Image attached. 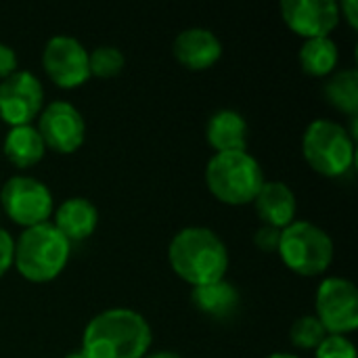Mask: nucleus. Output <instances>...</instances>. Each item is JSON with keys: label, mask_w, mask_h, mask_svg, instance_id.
Segmentation results:
<instances>
[{"label": "nucleus", "mask_w": 358, "mask_h": 358, "mask_svg": "<svg viewBox=\"0 0 358 358\" xmlns=\"http://www.w3.org/2000/svg\"><path fill=\"white\" fill-rule=\"evenodd\" d=\"M172 52L180 65L191 71H203L216 65L222 57V42L212 29L189 27L182 29L172 44Z\"/></svg>", "instance_id": "obj_13"}, {"label": "nucleus", "mask_w": 358, "mask_h": 358, "mask_svg": "<svg viewBox=\"0 0 358 358\" xmlns=\"http://www.w3.org/2000/svg\"><path fill=\"white\" fill-rule=\"evenodd\" d=\"M42 67L59 88H78L90 78L88 50L71 36H52L42 50Z\"/></svg>", "instance_id": "obj_10"}, {"label": "nucleus", "mask_w": 358, "mask_h": 358, "mask_svg": "<svg viewBox=\"0 0 358 358\" xmlns=\"http://www.w3.org/2000/svg\"><path fill=\"white\" fill-rule=\"evenodd\" d=\"M206 138L216 153L248 151V122L233 109H220L210 117Z\"/></svg>", "instance_id": "obj_16"}, {"label": "nucleus", "mask_w": 358, "mask_h": 358, "mask_svg": "<svg viewBox=\"0 0 358 358\" xmlns=\"http://www.w3.org/2000/svg\"><path fill=\"white\" fill-rule=\"evenodd\" d=\"M0 203L6 216L23 227H38L50 220L55 214V201L50 189L34 176H10L0 191Z\"/></svg>", "instance_id": "obj_7"}, {"label": "nucleus", "mask_w": 358, "mask_h": 358, "mask_svg": "<svg viewBox=\"0 0 358 358\" xmlns=\"http://www.w3.org/2000/svg\"><path fill=\"white\" fill-rule=\"evenodd\" d=\"M302 155L317 174L338 178L355 164V138L338 122L315 120L304 130Z\"/></svg>", "instance_id": "obj_5"}, {"label": "nucleus", "mask_w": 358, "mask_h": 358, "mask_svg": "<svg viewBox=\"0 0 358 358\" xmlns=\"http://www.w3.org/2000/svg\"><path fill=\"white\" fill-rule=\"evenodd\" d=\"M143 358H182L180 355L172 352V350H157V352H147Z\"/></svg>", "instance_id": "obj_28"}, {"label": "nucleus", "mask_w": 358, "mask_h": 358, "mask_svg": "<svg viewBox=\"0 0 358 358\" xmlns=\"http://www.w3.org/2000/svg\"><path fill=\"white\" fill-rule=\"evenodd\" d=\"M52 224L59 229V233L69 243L84 241L94 233V229L99 224V212L90 199L69 197L57 208Z\"/></svg>", "instance_id": "obj_15"}, {"label": "nucleus", "mask_w": 358, "mask_h": 358, "mask_svg": "<svg viewBox=\"0 0 358 358\" xmlns=\"http://www.w3.org/2000/svg\"><path fill=\"white\" fill-rule=\"evenodd\" d=\"M126 65V57L117 46H96L92 52H88V67L90 76L96 78H113L122 73Z\"/></svg>", "instance_id": "obj_21"}, {"label": "nucleus", "mask_w": 358, "mask_h": 358, "mask_svg": "<svg viewBox=\"0 0 358 358\" xmlns=\"http://www.w3.org/2000/svg\"><path fill=\"white\" fill-rule=\"evenodd\" d=\"M340 6V17L344 15V19L348 21L350 27H358V2L357 0H344Z\"/></svg>", "instance_id": "obj_27"}, {"label": "nucleus", "mask_w": 358, "mask_h": 358, "mask_svg": "<svg viewBox=\"0 0 358 358\" xmlns=\"http://www.w3.org/2000/svg\"><path fill=\"white\" fill-rule=\"evenodd\" d=\"M317 319L327 336H346L358 327V289L344 277H327L315 296Z\"/></svg>", "instance_id": "obj_8"}, {"label": "nucleus", "mask_w": 358, "mask_h": 358, "mask_svg": "<svg viewBox=\"0 0 358 358\" xmlns=\"http://www.w3.org/2000/svg\"><path fill=\"white\" fill-rule=\"evenodd\" d=\"M266 358H300V357H296V355H289V352H273V355H268Z\"/></svg>", "instance_id": "obj_29"}, {"label": "nucleus", "mask_w": 358, "mask_h": 358, "mask_svg": "<svg viewBox=\"0 0 358 358\" xmlns=\"http://www.w3.org/2000/svg\"><path fill=\"white\" fill-rule=\"evenodd\" d=\"M71 243L52 222L23 229L15 241L13 264L29 283H48L57 279L69 262Z\"/></svg>", "instance_id": "obj_3"}, {"label": "nucleus", "mask_w": 358, "mask_h": 358, "mask_svg": "<svg viewBox=\"0 0 358 358\" xmlns=\"http://www.w3.org/2000/svg\"><path fill=\"white\" fill-rule=\"evenodd\" d=\"M168 262L182 281L199 287L224 279L229 268V250L212 229L187 227L172 237Z\"/></svg>", "instance_id": "obj_2"}, {"label": "nucleus", "mask_w": 358, "mask_h": 358, "mask_svg": "<svg viewBox=\"0 0 358 358\" xmlns=\"http://www.w3.org/2000/svg\"><path fill=\"white\" fill-rule=\"evenodd\" d=\"M46 149L61 155L78 151L86 141V122L82 113L67 101H52L40 111L38 128Z\"/></svg>", "instance_id": "obj_11"}, {"label": "nucleus", "mask_w": 358, "mask_h": 358, "mask_svg": "<svg viewBox=\"0 0 358 358\" xmlns=\"http://www.w3.org/2000/svg\"><path fill=\"white\" fill-rule=\"evenodd\" d=\"M315 358H357V348L346 336H327L317 346Z\"/></svg>", "instance_id": "obj_23"}, {"label": "nucleus", "mask_w": 358, "mask_h": 358, "mask_svg": "<svg viewBox=\"0 0 358 358\" xmlns=\"http://www.w3.org/2000/svg\"><path fill=\"white\" fill-rule=\"evenodd\" d=\"M191 300L199 313H203L206 317H212V319L233 317L239 308V302H241L237 287L233 283H229L227 279L193 287Z\"/></svg>", "instance_id": "obj_17"}, {"label": "nucleus", "mask_w": 358, "mask_h": 358, "mask_svg": "<svg viewBox=\"0 0 358 358\" xmlns=\"http://www.w3.org/2000/svg\"><path fill=\"white\" fill-rule=\"evenodd\" d=\"M258 218L273 229L283 231L296 218V195L283 180H264L254 199Z\"/></svg>", "instance_id": "obj_14"}, {"label": "nucleus", "mask_w": 358, "mask_h": 358, "mask_svg": "<svg viewBox=\"0 0 358 358\" xmlns=\"http://www.w3.org/2000/svg\"><path fill=\"white\" fill-rule=\"evenodd\" d=\"M46 153L44 141L40 132L29 126H15L8 130L4 138V155L17 168H31L36 166Z\"/></svg>", "instance_id": "obj_18"}, {"label": "nucleus", "mask_w": 358, "mask_h": 358, "mask_svg": "<svg viewBox=\"0 0 358 358\" xmlns=\"http://www.w3.org/2000/svg\"><path fill=\"white\" fill-rule=\"evenodd\" d=\"M17 71V52L8 44H0V80Z\"/></svg>", "instance_id": "obj_26"}, {"label": "nucleus", "mask_w": 358, "mask_h": 358, "mask_svg": "<svg viewBox=\"0 0 358 358\" xmlns=\"http://www.w3.org/2000/svg\"><path fill=\"white\" fill-rule=\"evenodd\" d=\"M340 50L331 38H310L304 40L300 48V65L302 71L313 78L331 76L338 67Z\"/></svg>", "instance_id": "obj_19"}, {"label": "nucleus", "mask_w": 358, "mask_h": 358, "mask_svg": "<svg viewBox=\"0 0 358 358\" xmlns=\"http://www.w3.org/2000/svg\"><path fill=\"white\" fill-rule=\"evenodd\" d=\"M151 342V325L141 313L109 308L86 325L80 355L84 358H143Z\"/></svg>", "instance_id": "obj_1"}, {"label": "nucleus", "mask_w": 358, "mask_h": 358, "mask_svg": "<svg viewBox=\"0 0 358 358\" xmlns=\"http://www.w3.org/2000/svg\"><path fill=\"white\" fill-rule=\"evenodd\" d=\"M281 15L285 25L304 40L329 38L342 19L336 0H283Z\"/></svg>", "instance_id": "obj_12"}, {"label": "nucleus", "mask_w": 358, "mask_h": 358, "mask_svg": "<svg viewBox=\"0 0 358 358\" xmlns=\"http://www.w3.org/2000/svg\"><path fill=\"white\" fill-rule=\"evenodd\" d=\"M13 256H15V241L10 233L0 227V277H4L13 266Z\"/></svg>", "instance_id": "obj_25"}, {"label": "nucleus", "mask_w": 358, "mask_h": 358, "mask_svg": "<svg viewBox=\"0 0 358 358\" xmlns=\"http://www.w3.org/2000/svg\"><path fill=\"white\" fill-rule=\"evenodd\" d=\"M279 239H281V231L262 224L256 233H254V245L264 252V254H273L279 250Z\"/></svg>", "instance_id": "obj_24"}, {"label": "nucleus", "mask_w": 358, "mask_h": 358, "mask_svg": "<svg viewBox=\"0 0 358 358\" xmlns=\"http://www.w3.org/2000/svg\"><path fill=\"white\" fill-rule=\"evenodd\" d=\"M323 94L329 105L350 117L358 115V71L342 69L336 71L323 86Z\"/></svg>", "instance_id": "obj_20"}, {"label": "nucleus", "mask_w": 358, "mask_h": 358, "mask_svg": "<svg viewBox=\"0 0 358 358\" xmlns=\"http://www.w3.org/2000/svg\"><path fill=\"white\" fill-rule=\"evenodd\" d=\"M65 358H84V357H82L80 352H71V355H67V357H65Z\"/></svg>", "instance_id": "obj_30"}, {"label": "nucleus", "mask_w": 358, "mask_h": 358, "mask_svg": "<svg viewBox=\"0 0 358 358\" xmlns=\"http://www.w3.org/2000/svg\"><path fill=\"white\" fill-rule=\"evenodd\" d=\"M206 185L210 193L227 206L254 203L264 185L258 159L248 151L214 153L206 166Z\"/></svg>", "instance_id": "obj_4"}, {"label": "nucleus", "mask_w": 358, "mask_h": 358, "mask_svg": "<svg viewBox=\"0 0 358 358\" xmlns=\"http://www.w3.org/2000/svg\"><path fill=\"white\" fill-rule=\"evenodd\" d=\"M277 254L292 273L317 277L323 275L334 260V241L321 227L308 220H294L281 231Z\"/></svg>", "instance_id": "obj_6"}, {"label": "nucleus", "mask_w": 358, "mask_h": 358, "mask_svg": "<svg viewBox=\"0 0 358 358\" xmlns=\"http://www.w3.org/2000/svg\"><path fill=\"white\" fill-rule=\"evenodd\" d=\"M327 338V331L319 323L315 315H304L294 321L289 329V340L296 348L302 350H317V346Z\"/></svg>", "instance_id": "obj_22"}, {"label": "nucleus", "mask_w": 358, "mask_h": 358, "mask_svg": "<svg viewBox=\"0 0 358 358\" xmlns=\"http://www.w3.org/2000/svg\"><path fill=\"white\" fill-rule=\"evenodd\" d=\"M44 109V88L31 71H15L0 84V120L15 126H29Z\"/></svg>", "instance_id": "obj_9"}]
</instances>
